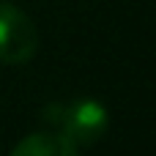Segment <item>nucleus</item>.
Wrapping results in <instances>:
<instances>
[{"label": "nucleus", "mask_w": 156, "mask_h": 156, "mask_svg": "<svg viewBox=\"0 0 156 156\" xmlns=\"http://www.w3.org/2000/svg\"><path fill=\"white\" fill-rule=\"evenodd\" d=\"M41 123L60 132L77 148H88V145H96L107 134L110 115H107L104 104L96 99H74L69 104L41 107Z\"/></svg>", "instance_id": "nucleus-1"}, {"label": "nucleus", "mask_w": 156, "mask_h": 156, "mask_svg": "<svg viewBox=\"0 0 156 156\" xmlns=\"http://www.w3.org/2000/svg\"><path fill=\"white\" fill-rule=\"evenodd\" d=\"M36 49H38V30L33 19L16 5L0 3V63L22 66L36 58Z\"/></svg>", "instance_id": "nucleus-2"}, {"label": "nucleus", "mask_w": 156, "mask_h": 156, "mask_svg": "<svg viewBox=\"0 0 156 156\" xmlns=\"http://www.w3.org/2000/svg\"><path fill=\"white\" fill-rule=\"evenodd\" d=\"M8 156H80V148L69 143L60 132L44 129V132L22 137Z\"/></svg>", "instance_id": "nucleus-3"}]
</instances>
